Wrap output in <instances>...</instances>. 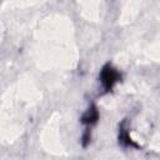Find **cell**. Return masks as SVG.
Wrapping results in <instances>:
<instances>
[{"instance_id": "1", "label": "cell", "mask_w": 160, "mask_h": 160, "mask_svg": "<svg viewBox=\"0 0 160 160\" xmlns=\"http://www.w3.org/2000/svg\"><path fill=\"white\" fill-rule=\"evenodd\" d=\"M100 78H101V82H102L104 88H105L106 90H110V89L112 88V85L118 81L119 74H118L116 70H114L110 65H106V66L102 69Z\"/></svg>"}, {"instance_id": "2", "label": "cell", "mask_w": 160, "mask_h": 160, "mask_svg": "<svg viewBox=\"0 0 160 160\" xmlns=\"http://www.w3.org/2000/svg\"><path fill=\"white\" fill-rule=\"evenodd\" d=\"M98 116H99L98 110H96L95 108H91V109H89V110H88V112L84 115L82 121H84V122H86V124H91V122H95V121H96Z\"/></svg>"}]
</instances>
